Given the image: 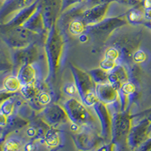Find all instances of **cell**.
Wrapping results in <instances>:
<instances>
[{
	"label": "cell",
	"instance_id": "cell-5",
	"mask_svg": "<svg viewBox=\"0 0 151 151\" xmlns=\"http://www.w3.org/2000/svg\"><path fill=\"white\" fill-rule=\"evenodd\" d=\"M129 23L125 18V14L122 16L105 18L101 22L88 27L86 33L94 39L106 41L116 29L127 25Z\"/></svg>",
	"mask_w": 151,
	"mask_h": 151
},
{
	"label": "cell",
	"instance_id": "cell-1",
	"mask_svg": "<svg viewBox=\"0 0 151 151\" xmlns=\"http://www.w3.org/2000/svg\"><path fill=\"white\" fill-rule=\"evenodd\" d=\"M64 48V41L57 24L46 33L45 40V55L48 66V75L45 83L53 85L60 71L61 59Z\"/></svg>",
	"mask_w": 151,
	"mask_h": 151
},
{
	"label": "cell",
	"instance_id": "cell-23",
	"mask_svg": "<svg viewBox=\"0 0 151 151\" xmlns=\"http://www.w3.org/2000/svg\"><path fill=\"white\" fill-rule=\"evenodd\" d=\"M17 101L18 100L16 95H12L2 100L0 106V113L8 117L14 115L15 109L18 105Z\"/></svg>",
	"mask_w": 151,
	"mask_h": 151
},
{
	"label": "cell",
	"instance_id": "cell-37",
	"mask_svg": "<svg viewBox=\"0 0 151 151\" xmlns=\"http://www.w3.org/2000/svg\"><path fill=\"white\" fill-rule=\"evenodd\" d=\"M144 27H146L149 28L150 29H151V21H145L143 24Z\"/></svg>",
	"mask_w": 151,
	"mask_h": 151
},
{
	"label": "cell",
	"instance_id": "cell-27",
	"mask_svg": "<svg viewBox=\"0 0 151 151\" xmlns=\"http://www.w3.org/2000/svg\"><path fill=\"white\" fill-rule=\"evenodd\" d=\"M88 73L96 85L109 83V72L104 70L101 67L92 69L88 71Z\"/></svg>",
	"mask_w": 151,
	"mask_h": 151
},
{
	"label": "cell",
	"instance_id": "cell-10",
	"mask_svg": "<svg viewBox=\"0 0 151 151\" xmlns=\"http://www.w3.org/2000/svg\"><path fill=\"white\" fill-rule=\"evenodd\" d=\"M36 0H5L1 6L0 18L2 24L8 21L12 16L21 10L33 5Z\"/></svg>",
	"mask_w": 151,
	"mask_h": 151
},
{
	"label": "cell",
	"instance_id": "cell-19",
	"mask_svg": "<svg viewBox=\"0 0 151 151\" xmlns=\"http://www.w3.org/2000/svg\"><path fill=\"white\" fill-rule=\"evenodd\" d=\"M35 64H29L21 66L17 71V77L21 82V86L31 84L38 80L37 69Z\"/></svg>",
	"mask_w": 151,
	"mask_h": 151
},
{
	"label": "cell",
	"instance_id": "cell-33",
	"mask_svg": "<svg viewBox=\"0 0 151 151\" xmlns=\"http://www.w3.org/2000/svg\"><path fill=\"white\" fill-rule=\"evenodd\" d=\"M113 2H117V0H85L83 3H84L86 9H88V8L94 6V5L105 3H111Z\"/></svg>",
	"mask_w": 151,
	"mask_h": 151
},
{
	"label": "cell",
	"instance_id": "cell-29",
	"mask_svg": "<svg viewBox=\"0 0 151 151\" xmlns=\"http://www.w3.org/2000/svg\"><path fill=\"white\" fill-rule=\"evenodd\" d=\"M42 131L43 129L42 128V126H40L39 125H36V123H34L33 125H28L27 128L26 129L25 134H26V135L29 138H36V137L42 135V134L45 135V133H44Z\"/></svg>",
	"mask_w": 151,
	"mask_h": 151
},
{
	"label": "cell",
	"instance_id": "cell-30",
	"mask_svg": "<svg viewBox=\"0 0 151 151\" xmlns=\"http://www.w3.org/2000/svg\"><path fill=\"white\" fill-rule=\"evenodd\" d=\"M132 60L135 64H141L147 60V54L141 49L134 51L132 55Z\"/></svg>",
	"mask_w": 151,
	"mask_h": 151
},
{
	"label": "cell",
	"instance_id": "cell-28",
	"mask_svg": "<svg viewBox=\"0 0 151 151\" xmlns=\"http://www.w3.org/2000/svg\"><path fill=\"white\" fill-rule=\"evenodd\" d=\"M44 137L45 144L51 147H57L60 143V135L58 132L54 129H48Z\"/></svg>",
	"mask_w": 151,
	"mask_h": 151
},
{
	"label": "cell",
	"instance_id": "cell-15",
	"mask_svg": "<svg viewBox=\"0 0 151 151\" xmlns=\"http://www.w3.org/2000/svg\"><path fill=\"white\" fill-rule=\"evenodd\" d=\"M94 113L99 120L102 133L104 136H108L112 132V114L106 104L98 101L92 106Z\"/></svg>",
	"mask_w": 151,
	"mask_h": 151
},
{
	"label": "cell",
	"instance_id": "cell-18",
	"mask_svg": "<svg viewBox=\"0 0 151 151\" xmlns=\"http://www.w3.org/2000/svg\"><path fill=\"white\" fill-rule=\"evenodd\" d=\"M129 80V70L124 64H119L113 70L109 72V83L116 89H119L122 85Z\"/></svg>",
	"mask_w": 151,
	"mask_h": 151
},
{
	"label": "cell",
	"instance_id": "cell-26",
	"mask_svg": "<svg viewBox=\"0 0 151 151\" xmlns=\"http://www.w3.org/2000/svg\"><path fill=\"white\" fill-rule=\"evenodd\" d=\"M25 144L18 137H9L4 143L2 151H24Z\"/></svg>",
	"mask_w": 151,
	"mask_h": 151
},
{
	"label": "cell",
	"instance_id": "cell-2",
	"mask_svg": "<svg viewBox=\"0 0 151 151\" xmlns=\"http://www.w3.org/2000/svg\"><path fill=\"white\" fill-rule=\"evenodd\" d=\"M71 73L78 90L79 98L86 106H93L99 101L97 97L96 84L88 73L83 70L74 64H70Z\"/></svg>",
	"mask_w": 151,
	"mask_h": 151
},
{
	"label": "cell",
	"instance_id": "cell-22",
	"mask_svg": "<svg viewBox=\"0 0 151 151\" xmlns=\"http://www.w3.org/2000/svg\"><path fill=\"white\" fill-rule=\"evenodd\" d=\"M75 141L78 147L83 150H88L92 147L96 141V137L91 132H77L74 136Z\"/></svg>",
	"mask_w": 151,
	"mask_h": 151
},
{
	"label": "cell",
	"instance_id": "cell-38",
	"mask_svg": "<svg viewBox=\"0 0 151 151\" xmlns=\"http://www.w3.org/2000/svg\"><path fill=\"white\" fill-rule=\"evenodd\" d=\"M4 1H5V0H3V2H4Z\"/></svg>",
	"mask_w": 151,
	"mask_h": 151
},
{
	"label": "cell",
	"instance_id": "cell-36",
	"mask_svg": "<svg viewBox=\"0 0 151 151\" xmlns=\"http://www.w3.org/2000/svg\"><path fill=\"white\" fill-rule=\"evenodd\" d=\"M143 5L145 9L151 8V0H143Z\"/></svg>",
	"mask_w": 151,
	"mask_h": 151
},
{
	"label": "cell",
	"instance_id": "cell-13",
	"mask_svg": "<svg viewBox=\"0 0 151 151\" xmlns=\"http://www.w3.org/2000/svg\"><path fill=\"white\" fill-rule=\"evenodd\" d=\"M137 86L132 81L128 82L122 85L119 89V107L121 111H129V109L133 100L137 94Z\"/></svg>",
	"mask_w": 151,
	"mask_h": 151
},
{
	"label": "cell",
	"instance_id": "cell-9",
	"mask_svg": "<svg viewBox=\"0 0 151 151\" xmlns=\"http://www.w3.org/2000/svg\"><path fill=\"white\" fill-rule=\"evenodd\" d=\"M151 131V117L144 116L136 125L131 129L129 134V141L132 146H138L147 137Z\"/></svg>",
	"mask_w": 151,
	"mask_h": 151
},
{
	"label": "cell",
	"instance_id": "cell-7",
	"mask_svg": "<svg viewBox=\"0 0 151 151\" xmlns=\"http://www.w3.org/2000/svg\"><path fill=\"white\" fill-rule=\"evenodd\" d=\"M40 115L45 124L55 127L70 121L64 106L58 104H50L41 110Z\"/></svg>",
	"mask_w": 151,
	"mask_h": 151
},
{
	"label": "cell",
	"instance_id": "cell-25",
	"mask_svg": "<svg viewBox=\"0 0 151 151\" xmlns=\"http://www.w3.org/2000/svg\"><path fill=\"white\" fill-rule=\"evenodd\" d=\"M52 98L51 94L45 90L42 89L37 94L36 98L33 101L30 102V104L35 109L42 110L43 108H45V106L52 104Z\"/></svg>",
	"mask_w": 151,
	"mask_h": 151
},
{
	"label": "cell",
	"instance_id": "cell-34",
	"mask_svg": "<svg viewBox=\"0 0 151 151\" xmlns=\"http://www.w3.org/2000/svg\"><path fill=\"white\" fill-rule=\"evenodd\" d=\"M117 2L133 8L143 4V0H117Z\"/></svg>",
	"mask_w": 151,
	"mask_h": 151
},
{
	"label": "cell",
	"instance_id": "cell-17",
	"mask_svg": "<svg viewBox=\"0 0 151 151\" xmlns=\"http://www.w3.org/2000/svg\"><path fill=\"white\" fill-rule=\"evenodd\" d=\"M22 27L27 28L36 34L40 35V36L44 34L45 31L47 32L44 19H43L41 3H40L37 9L35 11L34 13L30 16V17L27 21L24 23Z\"/></svg>",
	"mask_w": 151,
	"mask_h": 151
},
{
	"label": "cell",
	"instance_id": "cell-16",
	"mask_svg": "<svg viewBox=\"0 0 151 151\" xmlns=\"http://www.w3.org/2000/svg\"><path fill=\"white\" fill-rule=\"evenodd\" d=\"M95 91L98 101L106 105L115 103L119 98V90L110 83L97 84Z\"/></svg>",
	"mask_w": 151,
	"mask_h": 151
},
{
	"label": "cell",
	"instance_id": "cell-24",
	"mask_svg": "<svg viewBox=\"0 0 151 151\" xmlns=\"http://www.w3.org/2000/svg\"><path fill=\"white\" fill-rule=\"evenodd\" d=\"M21 86V83L17 75H9L2 82V92L5 91L7 94H13L20 91Z\"/></svg>",
	"mask_w": 151,
	"mask_h": 151
},
{
	"label": "cell",
	"instance_id": "cell-8",
	"mask_svg": "<svg viewBox=\"0 0 151 151\" xmlns=\"http://www.w3.org/2000/svg\"><path fill=\"white\" fill-rule=\"evenodd\" d=\"M46 30L57 24L61 14V0H42L40 2Z\"/></svg>",
	"mask_w": 151,
	"mask_h": 151
},
{
	"label": "cell",
	"instance_id": "cell-6",
	"mask_svg": "<svg viewBox=\"0 0 151 151\" xmlns=\"http://www.w3.org/2000/svg\"><path fill=\"white\" fill-rule=\"evenodd\" d=\"M112 114V132L115 139L127 137L132 129V116L129 111L115 110Z\"/></svg>",
	"mask_w": 151,
	"mask_h": 151
},
{
	"label": "cell",
	"instance_id": "cell-35",
	"mask_svg": "<svg viewBox=\"0 0 151 151\" xmlns=\"http://www.w3.org/2000/svg\"><path fill=\"white\" fill-rule=\"evenodd\" d=\"M137 116H141L142 118L144 116L151 117V108L147 109V110H144V111L141 112V113H137V114H135L134 116H133V117H137Z\"/></svg>",
	"mask_w": 151,
	"mask_h": 151
},
{
	"label": "cell",
	"instance_id": "cell-4",
	"mask_svg": "<svg viewBox=\"0 0 151 151\" xmlns=\"http://www.w3.org/2000/svg\"><path fill=\"white\" fill-rule=\"evenodd\" d=\"M70 121L72 123L82 126H90L96 122V118L82 101L75 98H70L64 103Z\"/></svg>",
	"mask_w": 151,
	"mask_h": 151
},
{
	"label": "cell",
	"instance_id": "cell-20",
	"mask_svg": "<svg viewBox=\"0 0 151 151\" xmlns=\"http://www.w3.org/2000/svg\"><path fill=\"white\" fill-rule=\"evenodd\" d=\"M145 8L143 4L133 7L125 14L128 23L132 25H141L146 21L145 19Z\"/></svg>",
	"mask_w": 151,
	"mask_h": 151
},
{
	"label": "cell",
	"instance_id": "cell-11",
	"mask_svg": "<svg viewBox=\"0 0 151 151\" xmlns=\"http://www.w3.org/2000/svg\"><path fill=\"white\" fill-rule=\"evenodd\" d=\"M39 49L37 45L33 43L26 48L16 49L13 60L15 67L20 68L21 66L29 64H35L39 58Z\"/></svg>",
	"mask_w": 151,
	"mask_h": 151
},
{
	"label": "cell",
	"instance_id": "cell-3",
	"mask_svg": "<svg viewBox=\"0 0 151 151\" xmlns=\"http://www.w3.org/2000/svg\"><path fill=\"white\" fill-rule=\"evenodd\" d=\"M39 36L22 26L8 29L2 28V30L3 42L14 49H21L32 45Z\"/></svg>",
	"mask_w": 151,
	"mask_h": 151
},
{
	"label": "cell",
	"instance_id": "cell-14",
	"mask_svg": "<svg viewBox=\"0 0 151 151\" xmlns=\"http://www.w3.org/2000/svg\"><path fill=\"white\" fill-rule=\"evenodd\" d=\"M40 3V0H36V2L33 5H31L30 6L17 12L16 14H14L9 19V21L2 24V27L3 29H8V28L23 26L24 23L27 21L28 19L30 17V16L34 13L35 11L37 9Z\"/></svg>",
	"mask_w": 151,
	"mask_h": 151
},
{
	"label": "cell",
	"instance_id": "cell-21",
	"mask_svg": "<svg viewBox=\"0 0 151 151\" xmlns=\"http://www.w3.org/2000/svg\"><path fill=\"white\" fill-rule=\"evenodd\" d=\"M42 88V86L39 81H36L35 83L31 84L22 86L20 89V93L23 96L24 100H26L29 103L32 102L36 98L37 94Z\"/></svg>",
	"mask_w": 151,
	"mask_h": 151
},
{
	"label": "cell",
	"instance_id": "cell-12",
	"mask_svg": "<svg viewBox=\"0 0 151 151\" xmlns=\"http://www.w3.org/2000/svg\"><path fill=\"white\" fill-rule=\"evenodd\" d=\"M110 5V3L101 4L86 9L83 12L82 18L88 27L101 22L106 18Z\"/></svg>",
	"mask_w": 151,
	"mask_h": 151
},
{
	"label": "cell",
	"instance_id": "cell-31",
	"mask_svg": "<svg viewBox=\"0 0 151 151\" xmlns=\"http://www.w3.org/2000/svg\"><path fill=\"white\" fill-rule=\"evenodd\" d=\"M64 91L66 94L68 96H71V98H74V95L78 94V90L75 83L73 82H69V83H65L64 86Z\"/></svg>",
	"mask_w": 151,
	"mask_h": 151
},
{
	"label": "cell",
	"instance_id": "cell-32",
	"mask_svg": "<svg viewBox=\"0 0 151 151\" xmlns=\"http://www.w3.org/2000/svg\"><path fill=\"white\" fill-rule=\"evenodd\" d=\"M83 2H85V0H61V13Z\"/></svg>",
	"mask_w": 151,
	"mask_h": 151
}]
</instances>
